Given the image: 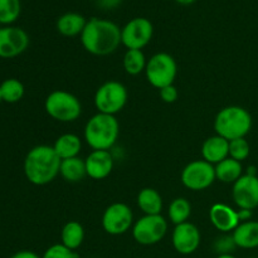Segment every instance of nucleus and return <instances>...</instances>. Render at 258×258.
Returning <instances> with one entry per match:
<instances>
[{
    "label": "nucleus",
    "instance_id": "obj_1",
    "mask_svg": "<svg viewBox=\"0 0 258 258\" xmlns=\"http://www.w3.org/2000/svg\"><path fill=\"white\" fill-rule=\"evenodd\" d=\"M80 37L83 48L91 54L100 57L112 54L122 44L120 27L102 18L88 19Z\"/></svg>",
    "mask_w": 258,
    "mask_h": 258
},
{
    "label": "nucleus",
    "instance_id": "obj_2",
    "mask_svg": "<svg viewBox=\"0 0 258 258\" xmlns=\"http://www.w3.org/2000/svg\"><path fill=\"white\" fill-rule=\"evenodd\" d=\"M60 163L62 160L53 146H34L24 159V174L29 183L38 186L47 185L59 175Z\"/></svg>",
    "mask_w": 258,
    "mask_h": 258
},
{
    "label": "nucleus",
    "instance_id": "obj_3",
    "mask_svg": "<svg viewBox=\"0 0 258 258\" xmlns=\"http://www.w3.org/2000/svg\"><path fill=\"white\" fill-rule=\"evenodd\" d=\"M120 135L116 116L97 112L87 121L83 131L85 141L92 150H110Z\"/></svg>",
    "mask_w": 258,
    "mask_h": 258
},
{
    "label": "nucleus",
    "instance_id": "obj_4",
    "mask_svg": "<svg viewBox=\"0 0 258 258\" xmlns=\"http://www.w3.org/2000/svg\"><path fill=\"white\" fill-rule=\"evenodd\" d=\"M251 128V113L241 106H227L222 108L214 118L216 134L228 141L246 138Z\"/></svg>",
    "mask_w": 258,
    "mask_h": 258
},
{
    "label": "nucleus",
    "instance_id": "obj_5",
    "mask_svg": "<svg viewBox=\"0 0 258 258\" xmlns=\"http://www.w3.org/2000/svg\"><path fill=\"white\" fill-rule=\"evenodd\" d=\"M45 112L59 122H73L82 113V105L73 93L57 90L47 96L44 102Z\"/></svg>",
    "mask_w": 258,
    "mask_h": 258
},
{
    "label": "nucleus",
    "instance_id": "obj_6",
    "mask_svg": "<svg viewBox=\"0 0 258 258\" xmlns=\"http://www.w3.org/2000/svg\"><path fill=\"white\" fill-rule=\"evenodd\" d=\"M145 75L149 83L160 90L166 86L174 85L178 75V66L173 55L169 53H156L146 63Z\"/></svg>",
    "mask_w": 258,
    "mask_h": 258
},
{
    "label": "nucleus",
    "instance_id": "obj_7",
    "mask_svg": "<svg viewBox=\"0 0 258 258\" xmlns=\"http://www.w3.org/2000/svg\"><path fill=\"white\" fill-rule=\"evenodd\" d=\"M127 97V90L122 83L118 81H107L97 88L93 101L98 112L115 116L125 107Z\"/></svg>",
    "mask_w": 258,
    "mask_h": 258
},
{
    "label": "nucleus",
    "instance_id": "obj_8",
    "mask_svg": "<svg viewBox=\"0 0 258 258\" xmlns=\"http://www.w3.org/2000/svg\"><path fill=\"white\" fill-rule=\"evenodd\" d=\"M168 232V221L161 214L145 216L134 223L133 237L141 246H153L159 243Z\"/></svg>",
    "mask_w": 258,
    "mask_h": 258
},
{
    "label": "nucleus",
    "instance_id": "obj_9",
    "mask_svg": "<svg viewBox=\"0 0 258 258\" xmlns=\"http://www.w3.org/2000/svg\"><path fill=\"white\" fill-rule=\"evenodd\" d=\"M216 179V166L206 160L191 161L183 169L180 175L183 185L194 191L206 190Z\"/></svg>",
    "mask_w": 258,
    "mask_h": 258
},
{
    "label": "nucleus",
    "instance_id": "obj_10",
    "mask_svg": "<svg viewBox=\"0 0 258 258\" xmlns=\"http://www.w3.org/2000/svg\"><path fill=\"white\" fill-rule=\"evenodd\" d=\"M134 213L125 203H112L102 214V228L111 236H121L133 229Z\"/></svg>",
    "mask_w": 258,
    "mask_h": 258
},
{
    "label": "nucleus",
    "instance_id": "obj_11",
    "mask_svg": "<svg viewBox=\"0 0 258 258\" xmlns=\"http://www.w3.org/2000/svg\"><path fill=\"white\" fill-rule=\"evenodd\" d=\"M154 35L153 23L143 17H138L121 28V43L127 49H143L150 43Z\"/></svg>",
    "mask_w": 258,
    "mask_h": 258
},
{
    "label": "nucleus",
    "instance_id": "obj_12",
    "mask_svg": "<svg viewBox=\"0 0 258 258\" xmlns=\"http://www.w3.org/2000/svg\"><path fill=\"white\" fill-rule=\"evenodd\" d=\"M29 45V35L24 29L13 25L0 28V57L9 59L20 55Z\"/></svg>",
    "mask_w": 258,
    "mask_h": 258
},
{
    "label": "nucleus",
    "instance_id": "obj_13",
    "mask_svg": "<svg viewBox=\"0 0 258 258\" xmlns=\"http://www.w3.org/2000/svg\"><path fill=\"white\" fill-rule=\"evenodd\" d=\"M232 198L239 209L253 211L258 207V176L243 174L232 188Z\"/></svg>",
    "mask_w": 258,
    "mask_h": 258
},
{
    "label": "nucleus",
    "instance_id": "obj_14",
    "mask_svg": "<svg viewBox=\"0 0 258 258\" xmlns=\"http://www.w3.org/2000/svg\"><path fill=\"white\" fill-rule=\"evenodd\" d=\"M202 236L198 227L190 222L175 226L171 234V243L178 253L188 256L194 253L201 246Z\"/></svg>",
    "mask_w": 258,
    "mask_h": 258
},
{
    "label": "nucleus",
    "instance_id": "obj_15",
    "mask_svg": "<svg viewBox=\"0 0 258 258\" xmlns=\"http://www.w3.org/2000/svg\"><path fill=\"white\" fill-rule=\"evenodd\" d=\"M87 176L93 180L107 178L113 169V158L108 150H92L85 159Z\"/></svg>",
    "mask_w": 258,
    "mask_h": 258
},
{
    "label": "nucleus",
    "instance_id": "obj_16",
    "mask_svg": "<svg viewBox=\"0 0 258 258\" xmlns=\"http://www.w3.org/2000/svg\"><path fill=\"white\" fill-rule=\"evenodd\" d=\"M209 219L216 229L222 233L233 232L239 226L238 212L223 203H216L209 209Z\"/></svg>",
    "mask_w": 258,
    "mask_h": 258
},
{
    "label": "nucleus",
    "instance_id": "obj_17",
    "mask_svg": "<svg viewBox=\"0 0 258 258\" xmlns=\"http://www.w3.org/2000/svg\"><path fill=\"white\" fill-rule=\"evenodd\" d=\"M202 156L203 160L217 165L229 158V141L218 135L211 136L202 145Z\"/></svg>",
    "mask_w": 258,
    "mask_h": 258
},
{
    "label": "nucleus",
    "instance_id": "obj_18",
    "mask_svg": "<svg viewBox=\"0 0 258 258\" xmlns=\"http://www.w3.org/2000/svg\"><path fill=\"white\" fill-rule=\"evenodd\" d=\"M232 237L238 248L253 249L258 247V222L247 221L232 232Z\"/></svg>",
    "mask_w": 258,
    "mask_h": 258
},
{
    "label": "nucleus",
    "instance_id": "obj_19",
    "mask_svg": "<svg viewBox=\"0 0 258 258\" xmlns=\"http://www.w3.org/2000/svg\"><path fill=\"white\" fill-rule=\"evenodd\" d=\"M86 24H87V19L82 14L70 12L64 13V14L58 18L57 23H55V28H57L58 33L62 34L63 37L72 38L82 34Z\"/></svg>",
    "mask_w": 258,
    "mask_h": 258
},
{
    "label": "nucleus",
    "instance_id": "obj_20",
    "mask_svg": "<svg viewBox=\"0 0 258 258\" xmlns=\"http://www.w3.org/2000/svg\"><path fill=\"white\" fill-rule=\"evenodd\" d=\"M53 149L60 158V160L76 158L82 149V140L80 139V136L75 135V134H63L54 141Z\"/></svg>",
    "mask_w": 258,
    "mask_h": 258
},
{
    "label": "nucleus",
    "instance_id": "obj_21",
    "mask_svg": "<svg viewBox=\"0 0 258 258\" xmlns=\"http://www.w3.org/2000/svg\"><path fill=\"white\" fill-rule=\"evenodd\" d=\"M138 207L145 216H156L163 211V198L153 188L141 189L138 194Z\"/></svg>",
    "mask_w": 258,
    "mask_h": 258
},
{
    "label": "nucleus",
    "instance_id": "obj_22",
    "mask_svg": "<svg viewBox=\"0 0 258 258\" xmlns=\"http://www.w3.org/2000/svg\"><path fill=\"white\" fill-rule=\"evenodd\" d=\"M60 241L63 246L76 251L82 246L85 241V228L77 221H70L63 226L60 232Z\"/></svg>",
    "mask_w": 258,
    "mask_h": 258
},
{
    "label": "nucleus",
    "instance_id": "obj_23",
    "mask_svg": "<svg viewBox=\"0 0 258 258\" xmlns=\"http://www.w3.org/2000/svg\"><path fill=\"white\" fill-rule=\"evenodd\" d=\"M242 175H243L242 163L232 158L224 159L216 165V176L222 183L234 184Z\"/></svg>",
    "mask_w": 258,
    "mask_h": 258
},
{
    "label": "nucleus",
    "instance_id": "obj_24",
    "mask_svg": "<svg viewBox=\"0 0 258 258\" xmlns=\"http://www.w3.org/2000/svg\"><path fill=\"white\" fill-rule=\"evenodd\" d=\"M59 175L66 181H70V183H78V181L83 180L85 176H87L85 160L78 158V156L62 160V163H60Z\"/></svg>",
    "mask_w": 258,
    "mask_h": 258
},
{
    "label": "nucleus",
    "instance_id": "obj_25",
    "mask_svg": "<svg viewBox=\"0 0 258 258\" xmlns=\"http://www.w3.org/2000/svg\"><path fill=\"white\" fill-rule=\"evenodd\" d=\"M146 63L148 59L140 49H127L123 55V70L130 76H138L141 72H145Z\"/></svg>",
    "mask_w": 258,
    "mask_h": 258
},
{
    "label": "nucleus",
    "instance_id": "obj_26",
    "mask_svg": "<svg viewBox=\"0 0 258 258\" xmlns=\"http://www.w3.org/2000/svg\"><path fill=\"white\" fill-rule=\"evenodd\" d=\"M2 100L7 103H17L24 97V85L17 78H8L0 83Z\"/></svg>",
    "mask_w": 258,
    "mask_h": 258
},
{
    "label": "nucleus",
    "instance_id": "obj_27",
    "mask_svg": "<svg viewBox=\"0 0 258 258\" xmlns=\"http://www.w3.org/2000/svg\"><path fill=\"white\" fill-rule=\"evenodd\" d=\"M191 214V206L188 199L185 198H175L170 203L168 208V216L171 223L175 226L188 222L189 217Z\"/></svg>",
    "mask_w": 258,
    "mask_h": 258
},
{
    "label": "nucleus",
    "instance_id": "obj_28",
    "mask_svg": "<svg viewBox=\"0 0 258 258\" xmlns=\"http://www.w3.org/2000/svg\"><path fill=\"white\" fill-rule=\"evenodd\" d=\"M22 12L20 0H0V24L10 25L19 18Z\"/></svg>",
    "mask_w": 258,
    "mask_h": 258
},
{
    "label": "nucleus",
    "instance_id": "obj_29",
    "mask_svg": "<svg viewBox=\"0 0 258 258\" xmlns=\"http://www.w3.org/2000/svg\"><path fill=\"white\" fill-rule=\"evenodd\" d=\"M249 153H251V148H249L248 141L244 138L229 141V158L242 163L248 158Z\"/></svg>",
    "mask_w": 258,
    "mask_h": 258
},
{
    "label": "nucleus",
    "instance_id": "obj_30",
    "mask_svg": "<svg viewBox=\"0 0 258 258\" xmlns=\"http://www.w3.org/2000/svg\"><path fill=\"white\" fill-rule=\"evenodd\" d=\"M42 258H78V256L76 251L67 248L62 243H57L48 247Z\"/></svg>",
    "mask_w": 258,
    "mask_h": 258
},
{
    "label": "nucleus",
    "instance_id": "obj_31",
    "mask_svg": "<svg viewBox=\"0 0 258 258\" xmlns=\"http://www.w3.org/2000/svg\"><path fill=\"white\" fill-rule=\"evenodd\" d=\"M236 243L233 241V237L232 236H223L221 238H217V241L214 242V249L218 254H227L232 253L234 248H236Z\"/></svg>",
    "mask_w": 258,
    "mask_h": 258
},
{
    "label": "nucleus",
    "instance_id": "obj_32",
    "mask_svg": "<svg viewBox=\"0 0 258 258\" xmlns=\"http://www.w3.org/2000/svg\"><path fill=\"white\" fill-rule=\"evenodd\" d=\"M159 95H160V98L165 103H173L178 100L179 92L178 88L174 85L166 86V87H163L159 90Z\"/></svg>",
    "mask_w": 258,
    "mask_h": 258
},
{
    "label": "nucleus",
    "instance_id": "obj_33",
    "mask_svg": "<svg viewBox=\"0 0 258 258\" xmlns=\"http://www.w3.org/2000/svg\"><path fill=\"white\" fill-rule=\"evenodd\" d=\"M10 258H42V256H39V254H37L33 251L24 249V251H19L17 253H14Z\"/></svg>",
    "mask_w": 258,
    "mask_h": 258
},
{
    "label": "nucleus",
    "instance_id": "obj_34",
    "mask_svg": "<svg viewBox=\"0 0 258 258\" xmlns=\"http://www.w3.org/2000/svg\"><path fill=\"white\" fill-rule=\"evenodd\" d=\"M98 5L105 9H113L121 3V0H97Z\"/></svg>",
    "mask_w": 258,
    "mask_h": 258
},
{
    "label": "nucleus",
    "instance_id": "obj_35",
    "mask_svg": "<svg viewBox=\"0 0 258 258\" xmlns=\"http://www.w3.org/2000/svg\"><path fill=\"white\" fill-rule=\"evenodd\" d=\"M238 212V217H239V221L242 222H247V221H251L252 218V211H248V209H239Z\"/></svg>",
    "mask_w": 258,
    "mask_h": 258
},
{
    "label": "nucleus",
    "instance_id": "obj_36",
    "mask_svg": "<svg viewBox=\"0 0 258 258\" xmlns=\"http://www.w3.org/2000/svg\"><path fill=\"white\" fill-rule=\"evenodd\" d=\"M175 2L180 5H190L193 3H196L197 0H175Z\"/></svg>",
    "mask_w": 258,
    "mask_h": 258
},
{
    "label": "nucleus",
    "instance_id": "obj_37",
    "mask_svg": "<svg viewBox=\"0 0 258 258\" xmlns=\"http://www.w3.org/2000/svg\"><path fill=\"white\" fill-rule=\"evenodd\" d=\"M217 258H237V257L233 256L232 253H227V254H218Z\"/></svg>",
    "mask_w": 258,
    "mask_h": 258
},
{
    "label": "nucleus",
    "instance_id": "obj_38",
    "mask_svg": "<svg viewBox=\"0 0 258 258\" xmlns=\"http://www.w3.org/2000/svg\"><path fill=\"white\" fill-rule=\"evenodd\" d=\"M2 101H3V100H2V93H0V102H2Z\"/></svg>",
    "mask_w": 258,
    "mask_h": 258
},
{
    "label": "nucleus",
    "instance_id": "obj_39",
    "mask_svg": "<svg viewBox=\"0 0 258 258\" xmlns=\"http://www.w3.org/2000/svg\"><path fill=\"white\" fill-rule=\"evenodd\" d=\"M252 258H257V257H252Z\"/></svg>",
    "mask_w": 258,
    "mask_h": 258
}]
</instances>
